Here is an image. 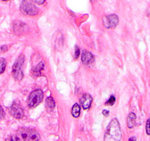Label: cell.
Returning a JSON list of instances; mask_svg holds the SVG:
<instances>
[{
	"label": "cell",
	"instance_id": "cell-1",
	"mask_svg": "<svg viewBox=\"0 0 150 141\" xmlns=\"http://www.w3.org/2000/svg\"><path fill=\"white\" fill-rule=\"evenodd\" d=\"M122 138V131L120 125L116 118L110 122L106 129L104 140L105 141H119Z\"/></svg>",
	"mask_w": 150,
	"mask_h": 141
},
{
	"label": "cell",
	"instance_id": "cell-2",
	"mask_svg": "<svg viewBox=\"0 0 150 141\" xmlns=\"http://www.w3.org/2000/svg\"><path fill=\"white\" fill-rule=\"evenodd\" d=\"M41 138L40 134L36 130L28 128H20L16 132L14 137H10L12 140H24V141H34L38 140Z\"/></svg>",
	"mask_w": 150,
	"mask_h": 141
},
{
	"label": "cell",
	"instance_id": "cell-3",
	"mask_svg": "<svg viewBox=\"0 0 150 141\" xmlns=\"http://www.w3.org/2000/svg\"><path fill=\"white\" fill-rule=\"evenodd\" d=\"M24 60H25L24 56L21 54L16 59V60L14 63L13 66V77L18 82H21L22 80L23 77H24L23 66H24Z\"/></svg>",
	"mask_w": 150,
	"mask_h": 141
},
{
	"label": "cell",
	"instance_id": "cell-4",
	"mask_svg": "<svg viewBox=\"0 0 150 141\" xmlns=\"http://www.w3.org/2000/svg\"><path fill=\"white\" fill-rule=\"evenodd\" d=\"M43 99H44L43 91L40 89H37L30 94L27 100V104L30 108H34L42 102Z\"/></svg>",
	"mask_w": 150,
	"mask_h": 141
},
{
	"label": "cell",
	"instance_id": "cell-5",
	"mask_svg": "<svg viewBox=\"0 0 150 141\" xmlns=\"http://www.w3.org/2000/svg\"><path fill=\"white\" fill-rule=\"evenodd\" d=\"M20 11L27 16H35L38 13V8L29 0H24L20 5Z\"/></svg>",
	"mask_w": 150,
	"mask_h": 141
},
{
	"label": "cell",
	"instance_id": "cell-6",
	"mask_svg": "<svg viewBox=\"0 0 150 141\" xmlns=\"http://www.w3.org/2000/svg\"><path fill=\"white\" fill-rule=\"evenodd\" d=\"M103 25L106 28H113L119 24V17L116 15H109L102 18Z\"/></svg>",
	"mask_w": 150,
	"mask_h": 141
},
{
	"label": "cell",
	"instance_id": "cell-7",
	"mask_svg": "<svg viewBox=\"0 0 150 141\" xmlns=\"http://www.w3.org/2000/svg\"><path fill=\"white\" fill-rule=\"evenodd\" d=\"M9 113L11 116L16 119H20L24 116V110L20 105L14 102L11 107H9Z\"/></svg>",
	"mask_w": 150,
	"mask_h": 141
},
{
	"label": "cell",
	"instance_id": "cell-8",
	"mask_svg": "<svg viewBox=\"0 0 150 141\" xmlns=\"http://www.w3.org/2000/svg\"><path fill=\"white\" fill-rule=\"evenodd\" d=\"M13 29L15 34L21 35L25 33V32L28 30V27L24 23L19 21H14L13 24Z\"/></svg>",
	"mask_w": 150,
	"mask_h": 141
},
{
	"label": "cell",
	"instance_id": "cell-9",
	"mask_svg": "<svg viewBox=\"0 0 150 141\" xmlns=\"http://www.w3.org/2000/svg\"><path fill=\"white\" fill-rule=\"evenodd\" d=\"M92 102H93V98L90 94H88V93L83 94V96L80 99V104L84 110H88L90 108Z\"/></svg>",
	"mask_w": 150,
	"mask_h": 141
},
{
	"label": "cell",
	"instance_id": "cell-10",
	"mask_svg": "<svg viewBox=\"0 0 150 141\" xmlns=\"http://www.w3.org/2000/svg\"><path fill=\"white\" fill-rule=\"evenodd\" d=\"M81 60L83 64L90 65L94 62V57L91 52L86 51V50H84L82 53Z\"/></svg>",
	"mask_w": 150,
	"mask_h": 141
},
{
	"label": "cell",
	"instance_id": "cell-11",
	"mask_svg": "<svg viewBox=\"0 0 150 141\" xmlns=\"http://www.w3.org/2000/svg\"><path fill=\"white\" fill-rule=\"evenodd\" d=\"M135 120H136V116L135 113H129L127 117V126L129 129H132L134 127L135 124Z\"/></svg>",
	"mask_w": 150,
	"mask_h": 141
},
{
	"label": "cell",
	"instance_id": "cell-12",
	"mask_svg": "<svg viewBox=\"0 0 150 141\" xmlns=\"http://www.w3.org/2000/svg\"><path fill=\"white\" fill-rule=\"evenodd\" d=\"M46 107L49 111H52L55 107V102L52 97H48L46 100Z\"/></svg>",
	"mask_w": 150,
	"mask_h": 141
},
{
	"label": "cell",
	"instance_id": "cell-13",
	"mask_svg": "<svg viewBox=\"0 0 150 141\" xmlns=\"http://www.w3.org/2000/svg\"><path fill=\"white\" fill-rule=\"evenodd\" d=\"M80 106L78 104H74L73 105V107L71 109V114L73 117L74 118H79L80 116Z\"/></svg>",
	"mask_w": 150,
	"mask_h": 141
},
{
	"label": "cell",
	"instance_id": "cell-14",
	"mask_svg": "<svg viewBox=\"0 0 150 141\" xmlns=\"http://www.w3.org/2000/svg\"><path fill=\"white\" fill-rule=\"evenodd\" d=\"M44 63H42V62H41V63H40L38 65V66H36L35 68L33 70L35 75H36V76L39 75L40 73L41 72V70L44 69Z\"/></svg>",
	"mask_w": 150,
	"mask_h": 141
},
{
	"label": "cell",
	"instance_id": "cell-15",
	"mask_svg": "<svg viewBox=\"0 0 150 141\" xmlns=\"http://www.w3.org/2000/svg\"><path fill=\"white\" fill-rule=\"evenodd\" d=\"M7 66V61L4 58H0V74H2L4 73L5 70Z\"/></svg>",
	"mask_w": 150,
	"mask_h": 141
},
{
	"label": "cell",
	"instance_id": "cell-16",
	"mask_svg": "<svg viewBox=\"0 0 150 141\" xmlns=\"http://www.w3.org/2000/svg\"><path fill=\"white\" fill-rule=\"evenodd\" d=\"M115 102H116V98H115L113 96H111L110 97V99L108 100V102L105 103V105L112 106V105L115 104Z\"/></svg>",
	"mask_w": 150,
	"mask_h": 141
},
{
	"label": "cell",
	"instance_id": "cell-17",
	"mask_svg": "<svg viewBox=\"0 0 150 141\" xmlns=\"http://www.w3.org/2000/svg\"><path fill=\"white\" fill-rule=\"evenodd\" d=\"M146 132L148 135H150V118L147 120L146 123Z\"/></svg>",
	"mask_w": 150,
	"mask_h": 141
},
{
	"label": "cell",
	"instance_id": "cell-18",
	"mask_svg": "<svg viewBox=\"0 0 150 141\" xmlns=\"http://www.w3.org/2000/svg\"><path fill=\"white\" fill-rule=\"evenodd\" d=\"M80 49H79V47H77V46H76V47H75V54H74L75 59L78 58L79 56H80Z\"/></svg>",
	"mask_w": 150,
	"mask_h": 141
},
{
	"label": "cell",
	"instance_id": "cell-19",
	"mask_svg": "<svg viewBox=\"0 0 150 141\" xmlns=\"http://www.w3.org/2000/svg\"><path fill=\"white\" fill-rule=\"evenodd\" d=\"M4 117H5V112H4L2 106L0 105V121L2 120L4 118Z\"/></svg>",
	"mask_w": 150,
	"mask_h": 141
},
{
	"label": "cell",
	"instance_id": "cell-20",
	"mask_svg": "<svg viewBox=\"0 0 150 141\" xmlns=\"http://www.w3.org/2000/svg\"><path fill=\"white\" fill-rule=\"evenodd\" d=\"M32 1L35 2L38 5H43L45 2V0H32Z\"/></svg>",
	"mask_w": 150,
	"mask_h": 141
},
{
	"label": "cell",
	"instance_id": "cell-21",
	"mask_svg": "<svg viewBox=\"0 0 150 141\" xmlns=\"http://www.w3.org/2000/svg\"><path fill=\"white\" fill-rule=\"evenodd\" d=\"M102 114H103L105 116H108V115H109V111H108V110H103Z\"/></svg>",
	"mask_w": 150,
	"mask_h": 141
},
{
	"label": "cell",
	"instance_id": "cell-22",
	"mask_svg": "<svg viewBox=\"0 0 150 141\" xmlns=\"http://www.w3.org/2000/svg\"><path fill=\"white\" fill-rule=\"evenodd\" d=\"M1 50H2V51H6L7 50H8V48H7V47H1Z\"/></svg>",
	"mask_w": 150,
	"mask_h": 141
},
{
	"label": "cell",
	"instance_id": "cell-23",
	"mask_svg": "<svg viewBox=\"0 0 150 141\" xmlns=\"http://www.w3.org/2000/svg\"><path fill=\"white\" fill-rule=\"evenodd\" d=\"M136 137H131V138H129V140H136Z\"/></svg>",
	"mask_w": 150,
	"mask_h": 141
},
{
	"label": "cell",
	"instance_id": "cell-24",
	"mask_svg": "<svg viewBox=\"0 0 150 141\" xmlns=\"http://www.w3.org/2000/svg\"><path fill=\"white\" fill-rule=\"evenodd\" d=\"M2 1H4V2H7V1H10V0H2Z\"/></svg>",
	"mask_w": 150,
	"mask_h": 141
}]
</instances>
